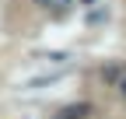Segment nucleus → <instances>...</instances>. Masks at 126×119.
Returning <instances> with one entry per match:
<instances>
[{
  "label": "nucleus",
  "mask_w": 126,
  "mask_h": 119,
  "mask_svg": "<svg viewBox=\"0 0 126 119\" xmlns=\"http://www.w3.org/2000/svg\"><path fill=\"white\" fill-rule=\"evenodd\" d=\"M84 4H94V0H84Z\"/></svg>",
  "instance_id": "3"
},
{
  "label": "nucleus",
  "mask_w": 126,
  "mask_h": 119,
  "mask_svg": "<svg viewBox=\"0 0 126 119\" xmlns=\"http://www.w3.org/2000/svg\"><path fill=\"white\" fill-rule=\"evenodd\" d=\"M88 112H91V105H88V102H77V105L60 109V112H56V119H81V116H88Z\"/></svg>",
  "instance_id": "1"
},
{
  "label": "nucleus",
  "mask_w": 126,
  "mask_h": 119,
  "mask_svg": "<svg viewBox=\"0 0 126 119\" xmlns=\"http://www.w3.org/2000/svg\"><path fill=\"white\" fill-rule=\"evenodd\" d=\"M119 88H123V95H126V81H123V84H119Z\"/></svg>",
  "instance_id": "2"
}]
</instances>
